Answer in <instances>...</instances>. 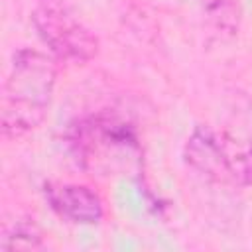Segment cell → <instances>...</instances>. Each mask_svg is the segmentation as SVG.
Returning <instances> with one entry per match:
<instances>
[{"label":"cell","mask_w":252,"mask_h":252,"mask_svg":"<svg viewBox=\"0 0 252 252\" xmlns=\"http://www.w3.org/2000/svg\"><path fill=\"white\" fill-rule=\"evenodd\" d=\"M209 26L220 35H236L242 22V6L238 0H195Z\"/></svg>","instance_id":"obj_5"},{"label":"cell","mask_w":252,"mask_h":252,"mask_svg":"<svg viewBox=\"0 0 252 252\" xmlns=\"http://www.w3.org/2000/svg\"><path fill=\"white\" fill-rule=\"evenodd\" d=\"M183 156L189 167H193L203 177L211 181H228L226 154L219 132L213 128L197 126L185 144Z\"/></svg>","instance_id":"obj_4"},{"label":"cell","mask_w":252,"mask_h":252,"mask_svg":"<svg viewBox=\"0 0 252 252\" xmlns=\"http://www.w3.org/2000/svg\"><path fill=\"white\" fill-rule=\"evenodd\" d=\"M45 199L59 217L75 224H96L104 217L102 199L87 185L49 183L45 185Z\"/></svg>","instance_id":"obj_3"},{"label":"cell","mask_w":252,"mask_h":252,"mask_svg":"<svg viewBox=\"0 0 252 252\" xmlns=\"http://www.w3.org/2000/svg\"><path fill=\"white\" fill-rule=\"evenodd\" d=\"M55 77V63L47 55L28 47L14 53L2 93V134L6 138H22L43 122Z\"/></svg>","instance_id":"obj_1"},{"label":"cell","mask_w":252,"mask_h":252,"mask_svg":"<svg viewBox=\"0 0 252 252\" xmlns=\"http://www.w3.org/2000/svg\"><path fill=\"white\" fill-rule=\"evenodd\" d=\"M32 22L41 41L61 61L87 63L98 53L96 35L65 0H35Z\"/></svg>","instance_id":"obj_2"},{"label":"cell","mask_w":252,"mask_h":252,"mask_svg":"<svg viewBox=\"0 0 252 252\" xmlns=\"http://www.w3.org/2000/svg\"><path fill=\"white\" fill-rule=\"evenodd\" d=\"M43 246V234L30 219H18L6 226L0 238L2 250H37Z\"/></svg>","instance_id":"obj_6"}]
</instances>
